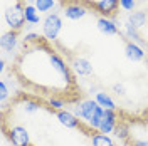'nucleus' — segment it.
I'll use <instances>...</instances> for the list:
<instances>
[{
    "mask_svg": "<svg viewBox=\"0 0 148 146\" xmlns=\"http://www.w3.org/2000/svg\"><path fill=\"white\" fill-rule=\"evenodd\" d=\"M147 25H148V22H147Z\"/></svg>",
    "mask_w": 148,
    "mask_h": 146,
    "instance_id": "28",
    "label": "nucleus"
},
{
    "mask_svg": "<svg viewBox=\"0 0 148 146\" xmlns=\"http://www.w3.org/2000/svg\"><path fill=\"white\" fill-rule=\"evenodd\" d=\"M9 86H7V81H5V77L2 76V81H0V102H2V108L5 106V101L9 98Z\"/></svg>",
    "mask_w": 148,
    "mask_h": 146,
    "instance_id": "21",
    "label": "nucleus"
},
{
    "mask_svg": "<svg viewBox=\"0 0 148 146\" xmlns=\"http://www.w3.org/2000/svg\"><path fill=\"white\" fill-rule=\"evenodd\" d=\"M91 146H116L110 134H103L99 131H94L91 134Z\"/></svg>",
    "mask_w": 148,
    "mask_h": 146,
    "instance_id": "15",
    "label": "nucleus"
},
{
    "mask_svg": "<svg viewBox=\"0 0 148 146\" xmlns=\"http://www.w3.org/2000/svg\"><path fill=\"white\" fill-rule=\"evenodd\" d=\"M125 55H126V59H128L130 62H141V61H145L147 52H145V49L140 44L128 40L125 44Z\"/></svg>",
    "mask_w": 148,
    "mask_h": 146,
    "instance_id": "9",
    "label": "nucleus"
},
{
    "mask_svg": "<svg viewBox=\"0 0 148 146\" xmlns=\"http://www.w3.org/2000/svg\"><path fill=\"white\" fill-rule=\"evenodd\" d=\"M125 34H126V37H128L131 42H136V44H143V39H141V35H140L138 29H135L133 25H130L128 22H125Z\"/></svg>",
    "mask_w": 148,
    "mask_h": 146,
    "instance_id": "17",
    "label": "nucleus"
},
{
    "mask_svg": "<svg viewBox=\"0 0 148 146\" xmlns=\"http://www.w3.org/2000/svg\"><path fill=\"white\" fill-rule=\"evenodd\" d=\"M126 22H128L130 25H133L135 29H141L143 25H147L148 22V15L145 10H135V12H131L126 18Z\"/></svg>",
    "mask_w": 148,
    "mask_h": 146,
    "instance_id": "13",
    "label": "nucleus"
},
{
    "mask_svg": "<svg viewBox=\"0 0 148 146\" xmlns=\"http://www.w3.org/2000/svg\"><path fill=\"white\" fill-rule=\"evenodd\" d=\"M89 7L101 14V17H111L120 7V0H98L94 3H89Z\"/></svg>",
    "mask_w": 148,
    "mask_h": 146,
    "instance_id": "7",
    "label": "nucleus"
},
{
    "mask_svg": "<svg viewBox=\"0 0 148 146\" xmlns=\"http://www.w3.org/2000/svg\"><path fill=\"white\" fill-rule=\"evenodd\" d=\"M89 5L84 3V2H79V0H71L62 5V15H64L67 20H81L88 15L89 12Z\"/></svg>",
    "mask_w": 148,
    "mask_h": 146,
    "instance_id": "6",
    "label": "nucleus"
},
{
    "mask_svg": "<svg viewBox=\"0 0 148 146\" xmlns=\"http://www.w3.org/2000/svg\"><path fill=\"white\" fill-rule=\"evenodd\" d=\"M24 12H25V22L29 24L27 27H34V25L40 24L44 20L40 17V12L36 9V5H30V3L24 5Z\"/></svg>",
    "mask_w": 148,
    "mask_h": 146,
    "instance_id": "12",
    "label": "nucleus"
},
{
    "mask_svg": "<svg viewBox=\"0 0 148 146\" xmlns=\"http://www.w3.org/2000/svg\"><path fill=\"white\" fill-rule=\"evenodd\" d=\"M96 27H98V30H99L101 34H104V35H118V32H120L118 24H116L111 17H98Z\"/></svg>",
    "mask_w": 148,
    "mask_h": 146,
    "instance_id": "11",
    "label": "nucleus"
},
{
    "mask_svg": "<svg viewBox=\"0 0 148 146\" xmlns=\"http://www.w3.org/2000/svg\"><path fill=\"white\" fill-rule=\"evenodd\" d=\"M116 124L118 123H113V121H108V119H101V123H99V128L98 131L103 133V134H111V133H114V129H116Z\"/></svg>",
    "mask_w": 148,
    "mask_h": 146,
    "instance_id": "19",
    "label": "nucleus"
},
{
    "mask_svg": "<svg viewBox=\"0 0 148 146\" xmlns=\"http://www.w3.org/2000/svg\"><path fill=\"white\" fill-rule=\"evenodd\" d=\"M5 69H7V62H5V57L2 55L0 57V72H2V76L5 74Z\"/></svg>",
    "mask_w": 148,
    "mask_h": 146,
    "instance_id": "26",
    "label": "nucleus"
},
{
    "mask_svg": "<svg viewBox=\"0 0 148 146\" xmlns=\"http://www.w3.org/2000/svg\"><path fill=\"white\" fill-rule=\"evenodd\" d=\"M73 113L81 119L89 129L98 131L99 123H101V119H103L104 109L96 102V99H83V101H79V102L74 104Z\"/></svg>",
    "mask_w": 148,
    "mask_h": 146,
    "instance_id": "1",
    "label": "nucleus"
},
{
    "mask_svg": "<svg viewBox=\"0 0 148 146\" xmlns=\"http://www.w3.org/2000/svg\"><path fill=\"white\" fill-rule=\"evenodd\" d=\"M128 143L131 146H148V139L147 138H131L130 136Z\"/></svg>",
    "mask_w": 148,
    "mask_h": 146,
    "instance_id": "25",
    "label": "nucleus"
},
{
    "mask_svg": "<svg viewBox=\"0 0 148 146\" xmlns=\"http://www.w3.org/2000/svg\"><path fill=\"white\" fill-rule=\"evenodd\" d=\"M135 7H136V2L135 0H120V9H123L125 12H135Z\"/></svg>",
    "mask_w": 148,
    "mask_h": 146,
    "instance_id": "22",
    "label": "nucleus"
},
{
    "mask_svg": "<svg viewBox=\"0 0 148 146\" xmlns=\"http://www.w3.org/2000/svg\"><path fill=\"white\" fill-rule=\"evenodd\" d=\"M2 20L3 25H7L9 30H22L25 24V12H24V3L22 0H17L14 3H10L9 7H5L2 12Z\"/></svg>",
    "mask_w": 148,
    "mask_h": 146,
    "instance_id": "2",
    "label": "nucleus"
},
{
    "mask_svg": "<svg viewBox=\"0 0 148 146\" xmlns=\"http://www.w3.org/2000/svg\"><path fill=\"white\" fill-rule=\"evenodd\" d=\"M111 89H113V92H114L116 96H125V94H126V87H125L123 82H114Z\"/></svg>",
    "mask_w": 148,
    "mask_h": 146,
    "instance_id": "24",
    "label": "nucleus"
},
{
    "mask_svg": "<svg viewBox=\"0 0 148 146\" xmlns=\"http://www.w3.org/2000/svg\"><path fill=\"white\" fill-rule=\"evenodd\" d=\"M3 131H5V136L9 138V141L12 146H32L30 145V134H29V131L25 126L14 124L9 129L3 126Z\"/></svg>",
    "mask_w": 148,
    "mask_h": 146,
    "instance_id": "4",
    "label": "nucleus"
},
{
    "mask_svg": "<svg viewBox=\"0 0 148 146\" xmlns=\"http://www.w3.org/2000/svg\"><path fill=\"white\" fill-rule=\"evenodd\" d=\"M71 67H73L74 74L81 76V77H88V76H91L94 72L92 64L89 62V59H86V57H74L73 62H71Z\"/></svg>",
    "mask_w": 148,
    "mask_h": 146,
    "instance_id": "10",
    "label": "nucleus"
},
{
    "mask_svg": "<svg viewBox=\"0 0 148 146\" xmlns=\"http://www.w3.org/2000/svg\"><path fill=\"white\" fill-rule=\"evenodd\" d=\"M94 99H96V102L101 106L103 109H116V102H114V99L111 98L108 92L98 91L96 96H94Z\"/></svg>",
    "mask_w": 148,
    "mask_h": 146,
    "instance_id": "14",
    "label": "nucleus"
},
{
    "mask_svg": "<svg viewBox=\"0 0 148 146\" xmlns=\"http://www.w3.org/2000/svg\"><path fill=\"white\" fill-rule=\"evenodd\" d=\"M147 129H148V123H147Z\"/></svg>",
    "mask_w": 148,
    "mask_h": 146,
    "instance_id": "27",
    "label": "nucleus"
},
{
    "mask_svg": "<svg viewBox=\"0 0 148 146\" xmlns=\"http://www.w3.org/2000/svg\"><path fill=\"white\" fill-rule=\"evenodd\" d=\"M56 118H57V121H59L64 128H67V129H83V131H86L89 136L94 133L92 129H89L88 126H84V123L77 118L76 114H74L73 111H66V109L56 111Z\"/></svg>",
    "mask_w": 148,
    "mask_h": 146,
    "instance_id": "5",
    "label": "nucleus"
},
{
    "mask_svg": "<svg viewBox=\"0 0 148 146\" xmlns=\"http://www.w3.org/2000/svg\"><path fill=\"white\" fill-rule=\"evenodd\" d=\"M36 9L40 12V14H51V10L56 7V0H36L34 2Z\"/></svg>",
    "mask_w": 148,
    "mask_h": 146,
    "instance_id": "18",
    "label": "nucleus"
},
{
    "mask_svg": "<svg viewBox=\"0 0 148 146\" xmlns=\"http://www.w3.org/2000/svg\"><path fill=\"white\" fill-rule=\"evenodd\" d=\"M61 30H62V18L59 14H47L44 20H42V35L46 40L49 42H54L57 40V37L61 34Z\"/></svg>",
    "mask_w": 148,
    "mask_h": 146,
    "instance_id": "3",
    "label": "nucleus"
},
{
    "mask_svg": "<svg viewBox=\"0 0 148 146\" xmlns=\"http://www.w3.org/2000/svg\"><path fill=\"white\" fill-rule=\"evenodd\" d=\"M114 136L120 138L121 141H128L130 136H131V129L126 123H123V121H118V124H116V129H114Z\"/></svg>",
    "mask_w": 148,
    "mask_h": 146,
    "instance_id": "16",
    "label": "nucleus"
},
{
    "mask_svg": "<svg viewBox=\"0 0 148 146\" xmlns=\"http://www.w3.org/2000/svg\"><path fill=\"white\" fill-rule=\"evenodd\" d=\"M47 104H49V108H51V109L61 111L66 106V99H62V98H57V96H52V98H49Z\"/></svg>",
    "mask_w": 148,
    "mask_h": 146,
    "instance_id": "20",
    "label": "nucleus"
},
{
    "mask_svg": "<svg viewBox=\"0 0 148 146\" xmlns=\"http://www.w3.org/2000/svg\"><path fill=\"white\" fill-rule=\"evenodd\" d=\"M40 40V37L37 32H27L25 35H24V44H36Z\"/></svg>",
    "mask_w": 148,
    "mask_h": 146,
    "instance_id": "23",
    "label": "nucleus"
},
{
    "mask_svg": "<svg viewBox=\"0 0 148 146\" xmlns=\"http://www.w3.org/2000/svg\"><path fill=\"white\" fill-rule=\"evenodd\" d=\"M18 44V32L15 30H3L0 39V49L3 54H12Z\"/></svg>",
    "mask_w": 148,
    "mask_h": 146,
    "instance_id": "8",
    "label": "nucleus"
}]
</instances>
